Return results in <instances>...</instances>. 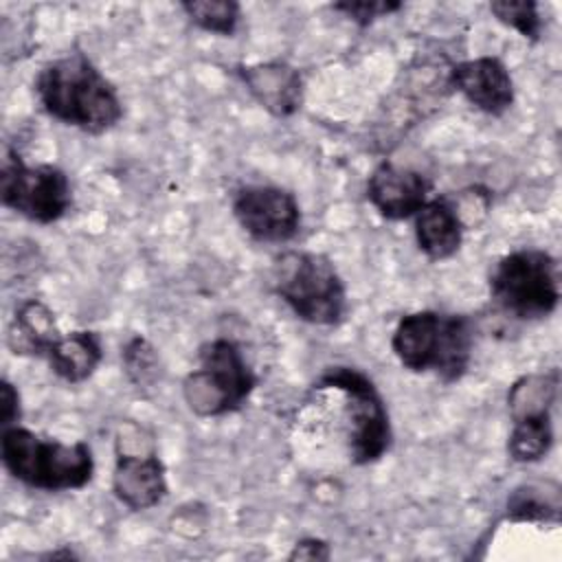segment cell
Returning a JSON list of instances; mask_svg holds the SVG:
<instances>
[{"mask_svg": "<svg viewBox=\"0 0 562 562\" xmlns=\"http://www.w3.org/2000/svg\"><path fill=\"white\" fill-rule=\"evenodd\" d=\"M42 110L83 134H105L123 119L116 86L81 50L46 61L33 81Z\"/></svg>", "mask_w": 562, "mask_h": 562, "instance_id": "1", "label": "cell"}, {"mask_svg": "<svg viewBox=\"0 0 562 562\" xmlns=\"http://www.w3.org/2000/svg\"><path fill=\"white\" fill-rule=\"evenodd\" d=\"M474 334V323L465 314L417 310L397 321L391 334V351L404 369L432 373L452 384L470 369Z\"/></svg>", "mask_w": 562, "mask_h": 562, "instance_id": "2", "label": "cell"}, {"mask_svg": "<svg viewBox=\"0 0 562 562\" xmlns=\"http://www.w3.org/2000/svg\"><path fill=\"white\" fill-rule=\"evenodd\" d=\"M0 459L15 481L44 492L81 490L94 476V457L86 441L66 443L20 424L2 428Z\"/></svg>", "mask_w": 562, "mask_h": 562, "instance_id": "3", "label": "cell"}, {"mask_svg": "<svg viewBox=\"0 0 562 562\" xmlns=\"http://www.w3.org/2000/svg\"><path fill=\"white\" fill-rule=\"evenodd\" d=\"M314 391H334L342 400V424L349 461L369 465L380 461L393 443L386 402L375 382L356 367H327L312 384Z\"/></svg>", "mask_w": 562, "mask_h": 562, "instance_id": "4", "label": "cell"}, {"mask_svg": "<svg viewBox=\"0 0 562 562\" xmlns=\"http://www.w3.org/2000/svg\"><path fill=\"white\" fill-rule=\"evenodd\" d=\"M272 290L296 318L336 327L347 314V288L334 261L312 250H288L274 259Z\"/></svg>", "mask_w": 562, "mask_h": 562, "instance_id": "5", "label": "cell"}, {"mask_svg": "<svg viewBox=\"0 0 562 562\" xmlns=\"http://www.w3.org/2000/svg\"><path fill=\"white\" fill-rule=\"evenodd\" d=\"M490 299L518 321L551 316L560 303V266L542 248H518L503 255L490 274Z\"/></svg>", "mask_w": 562, "mask_h": 562, "instance_id": "6", "label": "cell"}, {"mask_svg": "<svg viewBox=\"0 0 562 562\" xmlns=\"http://www.w3.org/2000/svg\"><path fill=\"white\" fill-rule=\"evenodd\" d=\"M257 375L241 347L231 338H213L198 349V367L184 378L182 395L198 417H220L244 406Z\"/></svg>", "mask_w": 562, "mask_h": 562, "instance_id": "7", "label": "cell"}, {"mask_svg": "<svg viewBox=\"0 0 562 562\" xmlns=\"http://www.w3.org/2000/svg\"><path fill=\"white\" fill-rule=\"evenodd\" d=\"M0 202L29 222L53 224L72 209V184L61 167L26 165L9 149L0 169Z\"/></svg>", "mask_w": 562, "mask_h": 562, "instance_id": "8", "label": "cell"}, {"mask_svg": "<svg viewBox=\"0 0 562 562\" xmlns=\"http://www.w3.org/2000/svg\"><path fill=\"white\" fill-rule=\"evenodd\" d=\"M143 428L127 422L116 435V463L112 476L114 496L132 512H145L162 503L167 496L165 463L151 437H143Z\"/></svg>", "mask_w": 562, "mask_h": 562, "instance_id": "9", "label": "cell"}, {"mask_svg": "<svg viewBox=\"0 0 562 562\" xmlns=\"http://www.w3.org/2000/svg\"><path fill=\"white\" fill-rule=\"evenodd\" d=\"M239 228L261 244H288L301 233L303 215L292 191L277 184L239 187L231 202Z\"/></svg>", "mask_w": 562, "mask_h": 562, "instance_id": "10", "label": "cell"}, {"mask_svg": "<svg viewBox=\"0 0 562 562\" xmlns=\"http://www.w3.org/2000/svg\"><path fill=\"white\" fill-rule=\"evenodd\" d=\"M448 86L487 116H503L516 101L507 64L494 55L463 59L448 70Z\"/></svg>", "mask_w": 562, "mask_h": 562, "instance_id": "11", "label": "cell"}, {"mask_svg": "<svg viewBox=\"0 0 562 562\" xmlns=\"http://www.w3.org/2000/svg\"><path fill=\"white\" fill-rule=\"evenodd\" d=\"M432 182L417 169L382 160L367 178L369 204L389 222L413 220L430 200Z\"/></svg>", "mask_w": 562, "mask_h": 562, "instance_id": "12", "label": "cell"}, {"mask_svg": "<svg viewBox=\"0 0 562 562\" xmlns=\"http://www.w3.org/2000/svg\"><path fill=\"white\" fill-rule=\"evenodd\" d=\"M413 233L417 248L430 261H446L459 252L465 226L459 217L450 193L430 198L413 215Z\"/></svg>", "mask_w": 562, "mask_h": 562, "instance_id": "13", "label": "cell"}, {"mask_svg": "<svg viewBox=\"0 0 562 562\" xmlns=\"http://www.w3.org/2000/svg\"><path fill=\"white\" fill-rule=\"evenodd\" d=\"M239 75L250 94L270 114L285 119L301 110L303 103V79L294 66L283 61H268L255 66H241Z\"/></svg>", "mask_w": 562, "mask_h": 562, "instance_id": "14", "label": "cell"}, {"mask_svg": "<svg viewBox=\"0 0 562 562\" xmlns=\"http://www.w3.org/2000/svg\"><path fill=\"white\" fill-rule=\"evenodd\" d=\"M44 360L59 380L68 384L86 382L103 360L101 336L90 329H75L61 334L50 345Z\"/></svg>", "mask_w": 562, "mask_h": 562, "instance_id": "15", "label": "cell"}, {"mask_svg": "<svg viewBox=\"0 0 562 562\" xmlns=\"http://www.w3.org/2000/svg\"><path fill=\"white\" fill-rule=\"evenodd\" d=\"M59 336L53 310L42 299H26L15 307L7 345L15 356L44 358Z\"/></svg>", "mask_w": 562, "mask_h": 562, "instance_id": "16", "label": "cell"}, {"mask_svg": "<svg viewBox=\"0 0 562 562\" xmlns=\"http://www.w3.org/2000/svg\"><path fill=\"white\" fill-rule=\"evenodd\" d=\"M553 406H522L509 411L512 432L507 454L516 463H536L553 448Z\"/></svg>", "mask_w": 562, "mask_h": 562, "instance_id": "17", "label": "cell"}, {"mask_svg": "<svg viewBox=\"0 0 562 562\" xmlns=\"http://www.w3.org/2000/svg\"><path fill=\"white\" fill-rule=\"evenodd\" d=\"M180 9L193 26L220 37H233L241 20V4L235 0H187Z\"/></svg>", "mask_w": 562, "mask_h": 562, "instance_id": "18", "label": "cell"}, {"mask_svg": "<svg viewBox=\"0 0 562 562\" xmlns=\"http://www.w3.org/2000/svg\"><path fill=\"white\" fill-rule=\"evenodd\" d=\"M507 520L512 522H558L560 520V501L558 487L551 494L542 490L522 485L514 490L507 498Z\"/></svg>", "mask_w": 562, "mask_h": 562, "instance_id": "19", "label": "cell"}, {"mask_svg": "<svg viewBox=\"0 0 562 562\" xmlns=\"http://www.w3.org/2000/svg\"><path fill=\"white\" fill-rule=\"evenodd\" d=\"M123 367L132 384L140 391L156 386L160 380V358L149 340L143 336H132L123 347Z\"/></svg>", "mask_w": 562, "mask_h": 562, "instance_id": "20", "label": "cell"}, {"mask_svg": "<svg viewBox=\"0 0 562 562\" xmlns=\"http://www.w3.org/2000/svg\"><path fill=\"white\" fill-rule=\"evenodd\" d=\"M492 15L505 24L507 29L516 31L529 42H538L542 37V15L540 4L533 0H494L490 2Z\"/></svg>", "mask_w": 562, "mask_h": 562, "instance_id": "21", "label": "cell"}, {"mask_svg": "<svg viewBox=\"0 0 562 562\" xmlns=\"http://www.w3.org/2000/svg\"><path fill=\"white\" fill-rule=\"evenodd\" d=\"M331 9L336 13H342L358 26H369L380 18H389L397 11H402L404 4L393 2V0H345V2H334Z\"/></svg>", "mask_w": 562, "mask_h": 562, "instance_id": "22", "label": "cell"}, {"mask_svg": "<svg viewBox=\"0 0 562 562\" xmlns=\"http://www.w3.org/2000/svg\"><path fill=\"white\" fill-rule=\"evenodd\" d=\"M22 408H20V393L18 389L4 378L0 384V424L2 428L20 424Z\"/></svg>", "mask_w": 562, "mask_h": 562, "instance_id": "23", "label": "cell"}, {"mask_svg": "<svg viewBox=\"0 0 562 562\" xmlns=\"http://www.w3.org/2000/svg\"><path fill=\"white\" fill-rule=\"evenodd\" d=\"M288 558L290 560H327L329 544L321 538H301Z\"/></svg>", "mask_w": 562, "mask_h": 562, "instance_id": "24", "label": "cell"}]
</instances>
